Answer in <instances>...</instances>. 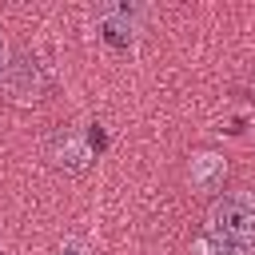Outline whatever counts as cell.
Masks as SVG:
<instances>
[{
  "mask_svg": "<svg viewBox=\"0 0 255 255\" xmlns=\"http://www.w3.org/2000/svg\"><path fill=\"white\" fill-rule=\"evenodd\" d=\"M96 20H100L108 44H116V48H128V44H131V32H135V12H131V8L108 4V8L96 12Z\"/></svg>",
  "mask_w": 255,
  "mask_h": 255,
  "instance_id": "obj_4",
  "label": "cell"
},
{
  "mask_svg": "<svg viewBox=\"0 0 255 255\" xmlns=\"http://www.w3.org/2000/svg\"><path fill=\"white\" fill-rule=\"evenodd\" d=\"M48 159L60 171H68V175H80L92 163V147H88V139H84L80 128H56L48 135Z\"/></svg>",
  "mask_w": 255,
  "mask_h": 255,
  "instance_id": "obj_2",
  "label": "cell"
},
{
  "mask_svg": "<svg viewBox=\"0 0 255 255\" xmlns=\"http://www.w3.org/2000/svg\"><path fill=\"white\" fill-rule=\"evenodd\" d=\"M8 68H12V56H8V44H4V36H0V84H4Z\"/></svg>",
  "mask_w": 255,
  "mask_h": 255,
  "instance_id": "obj_7",
  "label": "cell"
},
{
  "mask_svg": "<svg viewBox=\"0 0 255 255\" xmlns=\"http://www.w3.org/2000/svg\"><path fill=\"white\" fill-rule=\"evenodd\" d=\"M4 88H8V96H12V100H20V104H36V100H40V92H44L40 64H36V60H28V56H16V60H12V68H8V76H4Z\"/></svg>",
  "mask_w": 255,
  "mask_h": 255,
  "instance_id": "obj_3",
  "label": "cell"
},
{
  "mask_svg": "<svg viewBox=\"0 0 255 255\" xmlns=\"http://www.w3.org/2000/svg\"><path fill=\"white\" fill-rule=\"evenodd\" d=\"M56 255H92V251H88L80 239H64V243L56 247Z\"/></svg>",
  "mask_w": 255,
  "mask_h": 255,
  "instance_id": "obj_6",
  "label": "cell"
},
{
  "mask_svg": "<svg viewBox=\"0 0 255 255\" xmlns=\"http://www.w3.org/2000/svg\"><path fill=\"white\" fill-rule=\"evenodd\" d=\"M187 179H191V187H199V191H215V187H223V179H227V159L215 155V151H199V155H191V163H187Z\"/></svg>",
  "mask_w": 255,
  "mask_h": 255,
  "instance_id": "obj_5",
  "label": "cell"
},
{
  "mask_svg": "<svg viewBox=\"0 0 255 255\" xmlns=\"http://www.w3.org/2000/svg\"><path fill=\"white\" fill-rule=\"evenodd\" d=\"M195 255H255V191H223L211 199Z\"/></svg>",
  "mask_w": 255,
  "mask_h": 255,
  "instance_id": "obj_1",
  "label": "cell"
},
{
  "mask_svg": "<svg viewBox=\"0 0 255 255\" xmlns=\"http://www.w3.org/2000/svg\"><path fill=\"white\" fill-rule=\"evenodd\" d=\"M0 255H8V251H4V247H0Z\"/></svg>",
  "mask_w": 255,
  "mask_h": 255,
  "instance_id": "obj_8",
  "label": "cell"
}]
</instances>
